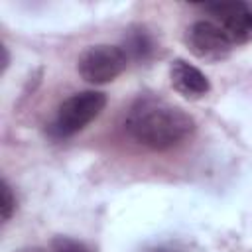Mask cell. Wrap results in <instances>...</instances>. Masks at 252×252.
Instances as JSON below:
<instances>
[{
    "instance_id": "52a82bcc",
    "label": "cell",
    "mask_w": 252,
    "mask_h": 252,
    "mask_svg": "<svg viewBox=\"0 0 252 252\" xmlns=\"http://www.w3.org/2000/svg\"><path fill=\"white\" fill-rule=\"evenodd\" d=\"M128 61L130 59H136V61H146L152 57L154 53V41H152V35L142 30V28H136V30H130L124 37V45H122Z\"/></svg>"
},
{
    "instance_id": "277c9868",
    "label": "cell",
    "mask_w": 252,
    "mask_h": 252,
    "mask_svg": "<svg viewBox=\"0 0 252 252\" xmlns=\"http://www.w3.org/2000/svg\"><path fill=\"white\" fill-rule=\"evenodd\" d=\"M203 10L226 33V37L234 47L252 41V4L211 2V4H203Z\"/></svg>"
},
{
    "instance_id": "6da1fadb",
    "label": "cell",
    "mask_w": 252,
    "mask_h": 252,
    "mask_svg": "<svg viewBox=\"0 0 252 252\" xmlns=\"http://www.w3.org/2000/svg\"><path fill=\"white\" fill-rule=\"evenodd\" d=\"M124 126L138 144L154 152L177 148L195 130L193 118L183 108L152 94L140 96L130 106Z\"/></svg>"
},
{
    "instance_id": "7a4b0ae2",
    "label": "cell",
    "mask_w": 252,
    "mask_h": 252,
    "mask_svg": "<svg viewBox=\"0 0 252 252\" xmlns=\"http://www.w3.org/2000/svg\"><path fill=\"white\" fill-rule=\"evenodd\" d=\"M106 106V94L100 91H81L65 98L53 122L49 124V132L55 138H69L81 132L87 124H91Z\"/></svg>"
},
{
    "instance_id": "8992f818",
    "label": "cell",
    "mask_w": 252,
    "mask_h": 252,
    "mask_svg": "<svg viewBox=\"0 0 252 252\" xmlns=\"http://www.w3.org/2000/svg\"><path fill=\"white\" fill-rule=\"evenodd\" d=\"M169 81L171 87L189 100L203 98L211 91V83L205 77V73L195 65L187 63L185 59H175L169 65Z\"/></svg>"
},
{
    "instance_id": "30bf717a",
    "label": "cell",
    "mask_w": 252,
    "mask_h": 252,
    "mask_svg": "<svg viewBox=\"0 0 252 252\" xmlns=\"http://www.w3.org/2000/svg\"><path fill=\"white\" fill-rule=\"evenodd\" d=\"M26 252H41V250H26Z\"/></svg>"
},
{
    "instance_id": "9c48e42d",
    "label": "cell",
    "mask_w": 252,
    "mask_h": 252,
    "mask_svg": "<svg viewBox=\"0 0 252 252\" xmlns=\"http://www.w3.org/2000/svg\"><path fill=\"white\" fill-rule=\"evenodd\" d=\"M2 220H10L14 211H16V195L12 193V187L8 185V181H2Z\"/></svg>"
},
{
    "instance_id": "ba28073f",
    "label": "cell",
    "mask_w": 252,
    "mask_h": 252,
    "mask_svg": "<svg viewBox=\"0 0 252 252\" xmlns=\"http://www.w3.org/2000/svg\"><path fill=\"white\" fill-rule=\"evenodd\" d=\"M51 250L53 252H89V248L83 242H79L75 238H69V236H57V238H53Z\"/></svg>"
},
{
    "instance_id": "5b68a950",
    "label": "cell",
    "mask_w": 252,
    "mask_h": 252,
    "mask_svg": "<svg viewBox=\"0 0 252 252\" xmlns=\"http://www.w3.org/2000/svg\"><path fill=\"white\" fill-rule=\"evenodd\" d=\"M191 53L203 61H222L230 55L234 45L226 37V33L213 20H197L189 26L185 37Z\"/></svg>"
},
{
    "instance_id": "3957f363",
    "label": "cell",
    "mask_w": 252,
    "mask_h": 252,
    "mask_svg": "<svg viewBox=\"0 0 252 252\" xmlns=\"http://www.w3.org/2000/svg\"><path fill=\"white\" fill-rule=\"evenodd\" d=\"M128 65V57L120 45L98 43L87 47L77 63L79 75L91 85H104L114 81Z\"/></svg>"
}]
</instances>
